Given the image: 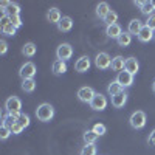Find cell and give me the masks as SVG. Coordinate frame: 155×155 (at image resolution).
Masks as SVG:
<instances>
[{"mask_svg": "<svg viewBox=\"0 0 155 155\" xmlns=\"http://www.w3.org/2000/svg\"><path fill=\"white\" fill-rule=\"evenodd\" d=\"M16 31H17V28H16L11 22H9L8 25H3V27H2V33H3L5 36H16Z\"/></svg>", "mask_w": 155, "mask_h": 155, "instance_id": "83f0119b", "label": "cell"}, {"mask_svg": "<svg viewBox=\"0 0 155 155\" xmlns=\"http://www.w3.org/2000/svg\"><path fill=\"white\" fill-rule=\"evenodd\" d=\"M137 37H138L140 42H150V41H153V31L149 27H146V25H144V27L141 28V31L138 33Z\"/></svg>", "mask_w": 155, "mask_h": 155, "instance_id": "8fae6325", "label": "cell"}, {"mask_svg": "<svg viewBox=\"0 0 155 155\" xmlns=\"http://www.w3.org/2000/svg\"><path fill=\"white\" fill-rule=\"evenodd\" d=\"M9 129H11V132L14 134V135H19V134H22V130H23V127H22V126H20L17 121H16L14 124H12Z\"/></svg>", "mask_w": 155, "mask_h": 155, "instance_id": "836d02e7", "label": "cell"}, {"mask_svg": "<svg viewBox=\"0 0 155 155\" xmlns=\"http://www.w3.org/2000/svg\"><path fill=\"white\" fill-rule=\"evenodd\" d=\"M90 107H92L93 110H96V112H102L107 107V98L102 93H96L95 98L92 99V102H90Z\"/></svg>", "mask_w": 155, "mask_h": 155, "instance_id": "52a82bcc", "label": "cell"}, {"mask_svg": "<svg viewBox=\"0 0 155 155\" xmlns=\"http://www.w3.org/2000/svg\"><path fill=\"white\" fill-rule=\"evenodd\" d=\"M135 5L140 6V11L143 12L144 16H152L153 14V6H152V2H149V0H144V2H135Z\"/></svg>", "mask_w": 155, "mask_h": 155, "instance_id": "e0dca14e", "label": "cell"}, {"mask_svg": "<svg viewBox=\"0 0 155 155\" xmlns=\"http://www.w3.org/2000/svg\"><path fill=\"white\" fill-rule=\"evenodd\" d=\"M144 25H146V27H149V28H150L152 31H155V14H152V16H149Z\"/></svg>", "mask_w": 155, "mask_h": 155, "instance_id": "e575fe53", "label": "cell"}, {"mask_svg": "<svg viewBox=\"0 0 155 155\" xmlns=\"http://www.w3.org/2000/svg\"><path fill=\"white\" fill-rule=\"evenodd\" d=\"M36 116H37V120L39 121H42V123H48L53 120V116H54V109L51 104H48V102H44V104H41L37 109H36Z\"/></svg>", "mask_w": 155, "mask_h": 155, "instance_id": "6da1fadb", "label": "cell"}, {"mask_svg": "<svg viewBox=\"0 0 155 155\" xmlns=\"http://www.w3.org/2000/svg\"><path fill=\"white\" fill-rule=\"evenodd\" d=\"M95 65L99 68V70H107L112 67V59L107 53H104V51H101V53L96 54L95 58Z\"/></svg>", "mask_w": 155, "mask_h": 155, "instance_id": "5b68a950", "label": "cell"}, {"mask_svg": "<svg viewBox=\"0 0 155 155\" xmlns=\"http://www.w3.org/2000/svg\"><path fill=\"white\" fill-rule=\"evenodd\" d=\"M152 90H153V93H155V81L152 82Z\"/></svg>", "mask_w": 155, "mask_h": 155, "instance_id": "f35d334b", "label": "cell"}, {"mask_svg": "<svg viewBox=\"0 0 155 155\" xmlns=\"http://www.w3.org/2000/svg\"><path fill=\"white\" fill-rule=\"evenodd\" d=\"M153 41H155V31H153Z\"/></svg>", "mask_w": 155, "mask_h": 155, "instance_id": "60d3db41", "label": "cell"}, {"mask_svg": "<svg viewBox=\"0 0 155 155\" xmlns=\"http://www.w3.org/2000/svg\"><path fill=\"white\" fill-rule=\"evenodd\" d=\"M81 155H96V146L95 144H85L81 150Z\"/></svg>", "mask_w": 155, "mask_h": 155, "instance_id": "f546056e", "label": "cell"}, {"mask_svg": "<svg viewBox=\"0 0 155 155\" xmlns=\"http://www.w3.org/2000/svg\"><path fill=\"white\" fill-rule=\"evenodd\" d=\"M149 143L155 146V129H153V130L150 132V135H149Z\"/></svg>", "mask_w": 155, "mask_h": 155, "instance_id": "74e56055", "label": "cell"}, {"mask_svg": "<svg viewBox=\"0 0 155 155\" xmlns=\"http://www.w3.org/2000/svg\"><path fill=\"white\" fill-rule=\"evenodd\" d=\"M56 56H58V59H61L64 62L68 61L73 56V47L70 44H61L56 50Z\"/></svg>", "mask_w": 155, "mask_h": 155, "instance_id": "8992f818", "label": "cell"}, {"mask_svg": "<svg viewBox=\"0 0 155 155\" xmlns=\"http://www.w3.org/2000/svg\"><path fill=\"white\" fill-rule=\"evenodd\" d=\"M65 71H67V64L61 59H56L53 62V73L54 74H64Z\"/></svg>", "mask_w": 155, "mask_h": 155, "instance_id": "603a6c76", "label": "cell"}, {"mask_svg": "<svg viewBox=\"0 0 155 155\" xmlns=\"http://www.w3.org/2000/svg\"><path fill=\"white\" fill-rule=\"evenodd\" d=\"M130 126L134 129H143L146 126V113L141 112V110H137L130 115V120H129Z\"/></svg>", "mask_w": 155, "mask_h": 155, "instance_id": "3957f363", "label": "cell"}, {"mask_svg": "<svg viewBox=\"0 0 155 155\" xmlns=\"http://www.w3.org/2000/svg\"><path fill=\"white\" fill-rule=\"evenodd\" d=\"M9 20H11V23L14 25L16 28H20L22 27V20H20L19 16H9Z\"/></svg>", "mask_w": 155, "mask_h": 155, "instance_id": "d590c367", "label": "cell"}, {"mask_svg": "<svg viewBox=\"0 0 155 155\" xmlns=\"http://www.w3.org/2000/svg\"><path fill=\"white\" fill-rule=\"evenodd\" d=\"M110 12V6H109V3L107 2H101V3H98L96 5V16L99 17V19H102L104 20L106 19V16Z\"/></svg>", "mask_w": 155, "mask_h": 155, "instance_id": "ffe728a7", "label": "cell"}, {"mask_svg": "<svg viewBox=\"0 0 155 155\" xmlns=\"http://www.w3.org/2000/svg\"><path fill=\"white\" fill-rule=\"evenodd\" d=\"M126 102H127V95H126L124 92H121V93H118V95L112 96V106L116 107V109L124 107V106H126Z\"/></svg>", "mask_w": 155, "mask_h": 155, "instance_id": "5bb4252c", "label": "cell"}, {"mask_svg": "<svg viewBox=\"0 0 155 155\" xmlns=\"http://www.w3.org/2000/svg\"><path fill=\"white\" fill-rule=\"evenodd\" d=\"M144 25L141 23V20H138V19H134V20H130L129 22V27H127V33L129 34H135V36H138V33L141 31V28H143Z\"/></svg>", "mask_w": 155, "mask_h": 155, "instance_id": "9a60e30c", "label": "cell"}, {"mask_svg": "<svg viewBox=\"0 0 155 155\" xmlns=\"http://www.w3.org/2000/svg\"><path fill=\"white\" fill-rule=\"evenodd\" d=\"M36 51H37V47L33 42H28V44H25L22 47V54L27 56V58H33L36 54Z\"/></svg>", "mask_w": 155, "mask_h": 155, "instance_id": "7402d4cb", "label": "cell"}, {"mask_svg": "<svg viewBox=\"0 0 155 155\" xmlns=\"http://www.w3.org/2000/svg\"><path fill=\"white\" fill-rule=\"evenodd\" d=\"M17 123L25 129V127H28L30 126V116L28 115H25V113H20L19 116H17Z\"/></svg>", "mask_w": 155, "mask_h": 155, "instance_id": "1f68e13d", "label": "cell"}, {"mask_svg": "<svg viewBox=\"0 0 155 155\" xmlns=\"http://www.w3.org/2000/svg\"><path fill=\"white\" fill-rule=\"evenodd\" d=\"M71 28H73V20H71V17H68V16L62 17V20L58 23V30H59L61 33H67V31H70Z\"/></svg>", "mask_w": 155, "mask_h": 155, "instance_id": "ac0fdd59", "label": "cell"}, {"mask_svg": "<svg viewBox=\"0 0 155 155\" xmlns=\"http://www.w3.org/2000/svg\"><path fill=\"white\" fill-rule=\"evenodd\" d=\"M116 81L120 82V85L124 88V87H130L134 84V74H130L129 71H121L118 73V76H116Z\"/></svg>", "mask_w": 155, "mask_h": 155, "instance_id": "30bf717a", "label": "cell"}, {"mask_svg": "<svg viewBox=\"0 0 155 155\" xmlns=\"http://www.w3.org/2000/svg\"><path fill=\"white\" fill-rule=\"evenodd\" d=\"M98 135L93 132V130H87L84 134V141H85V144H95V141H96Z\"/></svg>", "mask_w": 155, "mask_h": 155, "instance_id": "4316f807", "label": "cell"}, {"mask_svg": "<svg viewBox=\"0 0 155 155\" xmlns=\"http://www.w3.org/2000/svg\"><path fill=\"white\" fill-rule=\"evenodd\" d=\"M126 71H129L130 74H137L138 70H140V62L135 59V58H129L126 59V67H124Z\"/></svg>", "mask_w": 155, "mask_h": 155, "instance_id": "7c38bea8", "label": "cell"}, {"mask_svg": "<svg viewBox=\"0 0 155 155\" xmlns=\"http://www.w3.org/2000/svg\"><path fill=\"white\" fill-rule=\"evenodd\" d=\"M123 92V87L120 85V82L118 81H112L109 85H107V93L110 95V96H115V95H118V93H121Z\"/></svg>", "mask_w": 155, "mask_h": 155, "instance_id": "cb8c5ba5", "label": "cell"}, {"mask_svg": "<svg viewBox=\"0 0 155 155\" xmlns=\"http://www.w3.org/2000/svg\"><path fill=\"white\" fill-rule=\"evenodd\" d=\"M20 87H22V90L25 93H31V92H34V88H36V81L34 79H23Z\"/></svg>", "mask_w": 155, "mask_h": 155, "instance_id": "484cf974", "label": "cell"}, {"mask_svg": "<svg viewBox=\"0 0 155 155\" xmlns=\"http://www.w3.org/2000/svg\"><path fill=\"white\" fill-rule=\"evenodd\" d=\"M36 73H37V70H36V65L33 62H25L19 70V74L22 78V81L23 79H34Z\"/></svg>", "mask_w": 155, "mask_h": 155, "instance_id": "277c9868", "label": "cell"}, {"mask_svg": "<svg viewBox=\"0 0 155 155\" xmlns=\"http://www.w3.org/2000/svg\"><path fill=\"white\" fill-rule=\"evenodd\" d=\"M2 6H6L8 16H19V12H20V6H19L17 3H12V2H2Z\"/></svg>", "mask_w": 155, "mask_h": 155, "instance_id": "44dd1931", "label": "cell"}, {"mask_svg": "<svg viewBox=\"0 0 155 155\" xmlns=\"http://www.w3.org/2000/svg\"><path fill=\"white\" fill-rule=\"evenodd\" d=\"M116 42H118V45L123 47V48H124V47H129V45H130V42H132V36L129 34L127 31H124L118 39H116Z\"/></svg>", "mask_w": 155, "mask_h": 155, "instance_id": "d4e9b609", "label": "cell"}, {"mask_svg": "<svg viewBox=\"0 0 155 155\" xmlns=\"http://www.w3.org/2000/svg\"><path fill=\"white\" fill-rule=\"evenodd\" d=\"M47 20H48L50 23H56V25H58V23L62 20L61 11H59L58 8H50L48 12H47Z\"/></svg>", "mask_w": 155, "mask_h": 155, "instance_id": "4fadbf2b", "label": "cell"}, {"mask_svg": "<svg viewBox=\"0 0 155 155\" xmlns=\"http://www.w3.org/2000/svg\"><path fill=\"white\" fill-rule=\"evenodd\" d=\"M22 101L17 96H9L5 102V110H8L9 115H20Z\"/></svg>", "mask_w": 155, "mask_h": 155, "instance_id": "7a4b0ae2", "label": "cell"}, {"mask_svg": "<svg viewBox=\"0 0 155 155\" xmlns=\"http://www.w3.org/2000/svg\"><path fill=\"white\" fill-rule=\"evenodd\" d=\"M92 130L98 135V137H101V135H104L106 132H107V127L104 126V124H101V123H96L95 126H93V129Z\"/></svg>", "mask_w": 155, "mask_h": 155, "instance_id": "4dcf8cb0", "label": "cell"}, {"mask_svg": "<svg viewBox=\"0 0 155 155\" xmlns=\"http://www.w3.org/2000/svg\"><path fill=\"white\" fill-rule=\"evenodd\" d=\"M11 134H12L11 129H9L8 126H3V124H2V127H0V138H2V140H8V137H9Z\"/></svg>", "mask_w": 155, "mask_h": 155, "instance_id": "d6a6232c", "label": "cell"}, {"mask_svg": "<svg viewBox=\"0 0 155 155\" xmlns=\"http://www.w3.org/2000/svg\"><path fill=\"white\" fill-rule=\"evenodd\" d=\"M90 65H92L90 58H88V56H81L79 59L76 61V64H74V70H76L78 73H85V71H88Z\"/></svg>", "mask_w": 155, "mask_h": 155, "instance_id": "9c48e42d", "label": "cell"}, {"mask_svg": "<svg viewBox=\"0 0 155 155\" xmlns=\"http://www.w3.org/2000/svg\"><path fill=\"white\" fill-rule=\"evenodd\" d=\"M152 6H153V9H155V0H153V2H152Z\"/></svg>", "mask_w": 155, "mask_h": 155, "instance_id": "ab89813d", "label": "cell"}, {"mask_svg": "<svg viewBox=\"0 0 155 155\" xmlns=\"http://www.w3.org/2000/svg\"><path fill=\"white\" fill-rule=\"evenodd\" d=\"M106 34L112 39H118L121 34H123V30L118 23H115V25H109V27H106Z\"/></svg>", "mask_w": 155, "mask_h": 155, "instance_id": "2e32d148", "label": "cell"}, {"mask_svg": "<svg viewBox=\"0 0 155 155\" xmlns=\"http://www.w3.org/2000/svg\"><path fill=\"white\" fill-rule=\"evenodd\" d=\"M116 20H118V14H116L115 11H112V9H110V12L106 16L104 22L107 23V27H109V25H115V23H116Z\"/></svg>", "mask_w": 155, "mask_h": 155, "instance_id": "f1b7e54d", "label": "cell"}, {"mask_svg": "<svg viewBox=\"0 0 155 155\" xmlns=\"http://www.w3.org/2000/svg\"><path fill=\"white\" fill-rule=\"evenodd\" d=\"M96 92L92 88V87H81L79 90H78V98H79V101L82 102H92V99L95 98Z\"/></svg>", "mask_w": 155, "mask_h": 155, "instance_id": "ba28073f", "label": "cell"}, {"mask_svg": "<svg viewBox=\"0 0 155 155\" xmlns=\"http://www.w3.org/2000/svg\"><path fill=\"white\" fill-rule=\"evenodd\" d=\"M124 67H126V59L123 56H116L112 59V70L113 71L121 73V71H124Z\"/></svg>", "mask_w": 155, "mask_h": 155, "instance_id": "d6986e66", "label": "cell"}, {"mask_svg": "<svg viewBox=\"0 0 155 155\" xmlns=\"http://www.w3.org/2000/svg\"><path fill=\"white\" fill-rule=\"evenodd\" d=\"M6 50H8V44L5 41H2V42H0V54H5Z\"/></svg>", "mask_w": 155, "mask_h": 155, "instance_id": "8d00e7d4", "label": "cell"}]
</instances>
